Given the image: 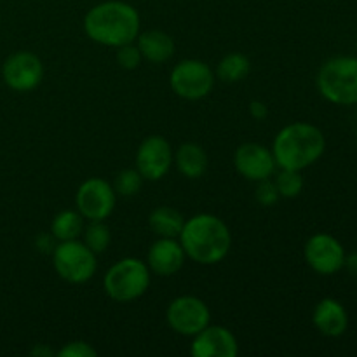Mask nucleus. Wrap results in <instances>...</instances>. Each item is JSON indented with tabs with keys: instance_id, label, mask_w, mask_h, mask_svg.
Segmentation results:
<instances>
[{
	"instance_id": "obj_23",
	"label": "nucleus",
	"mask_w": 357,
	"mask_h": 357,
	"mask_svg": "<svg viewBox=\"0 0 357 357\" xmlns=\"http://www.w3.org/2000/svg\"><path fill=\"white\" fill-rule=\"evenodd\" d=\"M275 187L279 195L284 199H295L303 190V176L302 171L296 169H281L275 176Z\"/></svg>"
},
{
	"instance_id": "obj_4",
	"label": "nucleus",
	"mask_w": 357,
	"mask_h": 357,
	"mask_svg": "<svg viewBox=\"0 0 357 357\" xmlns=\"http://www.w3.org/2000/svg\"><path fill=\"white\" fill-rule=\"evenodd\" d=\"M150 288V268L138 258H122L103 275V289L114 302L129 303L142 298Z\"/></svg>"
},
{
	"instance_id": "obj_25",
	"label": "nucleus",
	"mask_w": 357,
	"mask_h": 357,
	"mask_svg": "<svg viewBox=\"0 0 357 357\" xmlns=\"http://www.w3.org/2000/svg\"><path fill=\"white\" fill-rule=\"evenodd\" d=\"M115 59H117V65L124 70H136L143 61V56L139 52L138 45L135 42L131 44H126L117 47V52H115Z\"/></svg>"
},
{
	"instance_id": "obj_32",
	"label": "nucleus",
	"mask_w": 357,
	"mask_h": 357,
	"mask_svg": "<svg viewBox=\"0 0 357 357\" xmlns=\"http://www.w3.org/2000/svg\"><path fill=\"white\" fill-rule=\"evenodd\" d=\"M356 146H357V138H356Z\"/></svg>"
},
{
	"instance_id": "obj_8",
	"label": "nucleus",
	"mask_w": 357,
	"mask_h": 357,
	"mask_svg": "<svg viewBox=\"0 0 357 357\" xmlns=\"http://www.w3.org/2000/svg\"><path fill=\"white\" fill-rule=\"evenodd\" d=\"M115 204H117V194L112 183L103 178H89L77 188V211L87 222H105L114 213Z\"/></svg>"
},
{
	"instance_id": "obj_19",
	"label": "nucleus",
	"mask_w": 357,
	"mask_h": 357,
	"mask_svg": "<svg viewBox=\"0 0 357 357\" xmlns=\"http://www.w3.org/2000/svg\"><path fill=\"white\" fill-rule=\"evenodd\" d=\"M149 225L153 230V234H157L159 237L178 239L185 225V220L178 209L169 208V206H160L150 213Z\"/></svg>"
},
{
	"instance_id": "obj_26",
	"label": "nucleus",
	"mask_w": 357,
	"mask_h": 357,
	"mask_svg": "<svg viewBox=\"0 0 357 357\" xmlns=\"http://www.w3.org/2000/svg\"><path fill=\"white\" fill-rule=\"evenodd\" d=\"M255 199H257L258 204L265 206V208H271V206L278 204L281 195H279L278 187H275V181H272L271 178L258 181L257 190H255Z\"/></svg>"
},
{
	"instance_id": "obj_1",
	"label": "nucleus",
	"mask_w": 357,
	"mask_h": 357,
	"mask_svg": "<svg viewBox=\"0 0 357 357\" xmlns=\"http://www.w3.org/2000/svg\"><path fill=\"white\" fill-rule=\"evenodd\" d=\"M142 20L131 3L107 0L91 7L84 17V31L93 42L107 47H121L138 38Z\"/></svg>"
},
{
	"instance_id": "obj_22",
	"label": "nucleus",
	"mask_w": 357,
	"mask_h": 357,
	"mask_svg": "<svg viewBox=\"0 0 357 357\" xmlns=\"http://www.w3.org/2000/svg\"><path fill=\"white\" fill-rule=\"evenodd\" d=\"M84 244L89 248L93 253H105L110 246V229L105 225V222H89V225L84 227Z\"/></svg>"
},
{
	"instance_id": "obj_14",
	"label": "nucleus",
	"mask_w": 357,
	"mask_h": 357,
	"mask_svg": "<svg viewBox=\"0 0 357 357\" xmlns=\"http://www.w3.org/2000/svg\"><path fill=\"white\" fill-rule=\"evenodd\" d=\"M190 354L194 357H237L239 344L229 328L208 324L194 337Z\"/></svg>"
},
{
	"instance_id": "obj_16",
	"label": "nucleus",
	"mask_w": 357,
	"mask_h": 357,
	"mask_svg": "<svg viewBox=\"0 0 357 357\" xmlns=\"http://www.w3.org/2000/svg\"><path fill=\"white\" fill-rule=\"evenodd\" d=\"M312 323L316 330L324 337H342L349 326L347 310L338 300L323 298L314 309Z\"/></svg>"
},
{
	"instance_id": "obj_20",
	"label": "nucleus",
	"mask_w": 357,
	"mask_h": 357,
	"mask_svg": "<svg viewBox=\"0 0 357 357\" xmlns=\"http://www.w3.org/2000/svg\"><path fill=\"white\" fill-rule=\"evenodd\" d=\"M84 232V216L73 209L59 211L51 222V236L58 243L79 239Z\"/></svg>"
},
{
	"instance_id": "obj_10",
	"label": "nucleus",
	"mask_w": 357,
	"mask_h": 357,
	"mask_svg": "<svg viewBox=\"0 0 357 357\" xmlns=\"http://www.w3.org/2000/svg\"><path fill=\"white\" fill-rule=\"evenodd\" d=\"M307 265L316 274L333 275L344 268L345 250L337 237L330 234H314L303 246Z\"/></svg>"
},
{
	"instance_id": "obj_2",
	"label": "nucleus",
	"mask_w": 357,
	"mask_h": 357,
	"mask_svg": "<svg viewBox=\"0 0 357 357\" xmlns=\"http://www.w3.org/2000/svg\"><path fill=\"white\" fill-rule=\"evenodd\" d=\"M178 241L185 255L199 265H216L225 260L232 248V234L229 227L211 213H199L185 220Z\"/></svg>"
},
{
	"instance_id": "obj_11",
	"label": "nucleus",
	"mask_w": 357,
	"mask_h": 357,
	"mask_svg": "<svg viewBox=\"0 0 357 357\" xmlns=\"http://www.w3.org/2000/svg\"><path fill=\"white\" fill-rule=\"evenodd\" d=\"M42 77H44V65L33 52H14L3 61L2 79L6 86L16 93L33 91L42 82Z\"/></svg>"
},
{
	"instance_id": "obj_28",
	"label": "nucleus",
	"mask_w": 357,
	"mask_h": 357,
	"mask_svg": "<svg viewBox=\"0 0 357 357\" xmlns=\"http://www.w3.org/2000/svg\"><path fill=\"white\" fill-rule=\"evenodd\" d=\"M250 115L255 121H265L268 117V107L260 100H253L250 103Z\"/></svg>"
},
{
	"instance_id": "obj_7",
	"label": "nucleus",
	"mask_w": 357,
	"mask_h": 357,
	"mask_svg": "<svg viewBox=\"0 0 357 357\" xmlns=\"http://www.w3.org/2000/svg\"><path fill=\"white\" fill-rule=\"evenodd\" d=\"M169 86L181 100H202L215 87V72L201 59H183L171 70Z\"/></svg>"
},
{
	"instance_id": "obj_31",
	"label": "nucleus",
	"mask_w": 357,
	"mask_h": 357,
	"mask_svg": "<svg viewBox=\"0 0 357 357\" xmlns=\"http://www.w3.org/2000/svg\"><path fill=\"white\" fill-rule=\"evenodd\" d=\"M31 356H38V357H51L54 356L52 349L45 347V345H37L35 349H31Z\"/></svg>"
},
{
	"instance_id": "obj_15",
	"label": "nucleus",
	"mask_w": 357,
	"mask_h": 357,
	"mask_svg": "<svg viewBox=\"0 0 357 357\" xmlns=\"http://www.w3.org/2000/svg\"><path fill=\"white\" fill-rule=\"evenodd\" d=\"M185 258H187V255H185L180 241L159 237L146 253V265L153 274L169 278V275L180 272V268L185 264Z\"/></svg>"
},
{
	"instance_id": "obj_12",
	"label": "nucleus",
	"mask_w": 357,
	"mask_h": 357,
	"mask_svg": "<svg viewBox=\"0 0 357 357\" xmlns=\"http://www.w3.org/2000/svg\"><path fill=\"white\" fill-rule=\"evenodd\" d=\"M174 153L169 142L159 135H152L142 142L136 152V169L143 180L159 181L169 173Z\"/></svg>"
},
{
	"instance_id": "obj_13",
	"label": "nucleus",
	"mask_w": 357,
	"mask_h": 357,
	"mask_svg": "<svg viewBox=\"0 0 357 357\" xmlns=\"http://www.w3.org/2000/svg\"><path fill=\"white\" fill-rule=\"evenodd\" d=\"M234 166L237 173L250 181H261L271 178L275 173L274 153L271 149L260 143H243L236 150L234 155Z\"/></svg>"
},
{
	"instance_id": "obj_17",
	"label": "nucleus",
	"mask_w": 357,
	"mask_h": 357,
	"mask_svg": "<svg viewBox=\"0 0 357 357\" xmlns=\"http://www.w3.org/2000/svg\"><path fill=\"white\" fill-rule=\"evenodd\" d=\"M136 45H138L143 59L153 63V65L169 61L174 54V40L171 38V35L162 30L143 31L136 38Z\"/></svg>"
},
{
	"instance_id": "obj_6",
	"label": "nucleus",
	"mask_w": 357,
	"mask_h": 357,
	"mask_svg": "<svg viewBox=\"0 0 357 357\" xmlns=\"http://www.w3.org/2000/svg\"><path fill=\"white\" fill-rule=\"evenodd\" d=\"M52 265L63 281L70 284H84L96 274V253L79 239L61 241L52 251Z\"/></svg>"
},
{
	"instance_id": "obj_21",
	"label": "nucleus",
	"mask_w": 357,
	"mask_h": 357,
	"mask_svg": "<svg viewBox=\"0 0 357 357\" xmlns=\"http://www.w3.org/2000/svg\"><path fill=\"white\" fill-rule=\"evenodd\" d=\"M251 63L248 56L241 54V52H230V54L223 56L222 61L216 66V77L222 82L234 84L243 80L244 77L250 73Z\"/></svg>"
},
{
	"instance_id": "obj_18",
	"label": "nucleus",
	"mask_w": 357,
	"mask_h": 357,
	"mask_svg": "<svg viewBox=\"0 0 357 357\" xmlns=\"http://www.w3.org/2000/svg\"><path fill=\"white\" fill-rule=\"evenodd\" d=\"M173 162L188 180H197L208 169V155L197 143H183L174 153Z\"/></svg>"
},
{
	"instance_id": "obj_27",
	"label": "nucleus",
	"mask_w": 357,
	"mask_h": 357,
	"mask_svg": "<svg viewBox=\"0 0 357 357\" xmlns=\"http://www.w3.org/2000/svg\"><path fill=\"white\" fill-rule=\"evenodd\" d=\"M58 357H96L98 352L96 349L91 347L87 342L82 340H75V342H68L61 351L56 352Z\"/></svg>"
},
{
	"instance_id": "obj_9",
	"label": "nucleus",
	"mask_w": 357,
	"mask_h": 357,
	"mask_svg": "<svg viewBox=\"0 0 357 357\" xmlns=\"http://www.w3.org/2000/svg\"><path fill=\"white\" fill-rule=\"evenodd\" d=\"M167 324L181 337H195L211 321V312L206 302L192 295H183L169 303L166 312Z\"/></svg>"
},
{
	"instance_id": "obj_29",
	"label": "nucleus",
	"mask_w": 357,
	"mask_h": 357,
	"mask_svg": "<svg viewBox=\"0 0 357 357\" xmlns=\"http://www.w3.org/2000/svg\"><path fill=\"white\" fill-rule=\"evenodd\" d=\"M344 268H347V272L352 275V278H357V253L345 255Z\"/></svg>"
},
{
	"instance_id": "obj_30",
	"label": "nucleus",
	"mask_w": 357,
	"mask_h": 357,
	"mask_svg": "<svg viewBox=\"0 0 357 357\" xmlns=\"http://www.w3.org/2000/svg\"><path fill=\"white\" fill-rule=\"evenodd\" d=\"M37 248L44 253H52L56 248L54 243H49V237L47 236H38L37 237Z\"/></svg>"
},
{
	"instance_id": "obj_5",
	"label": "nucleus",
	"mask_w": 357,
	"mask_h": 357,
	"mask_svg": "<svg viewBox=\"0 0 357 357\" xmlns=\"http://www.w3.org/2000/svg\"><path fill=\"white\" fill-rule=\"evenodd\" d=\"M321 96L335 105H357V58L338 56L321 66L317 73Z\"/></svg>"
},
{
	"instance_id": "obj_24",
	"label": "nucleus",
	"mask_w": 357,
	"mask_h": 357,
	"mask_svg": "<svg viewBox=\"0 0 357 357\" xmlns=\"http://www.w3.org/2000/svg\"><path fill=\"white\" fill-rule=\"evenodd\" d=\"M115 194L122 197H132L138 194L143 187V176L138 173V169H122L115 174V180L112 183Z\"/></svg>"
},
{
	"instance_id": "obj_3",
	"label": "nucleus",
	"mask_w": 357,
	"mask_h": 357,
	"mask_svg": "<svg viewBox=\"0 0 357 357\" xmlns=\"http://www.w3.org/2000/svg\"><path fill=\"white\" fill-rule=\"evenodd\" d=\"M324 149L326 138L317 126L293 122L275 135L271 150L279 169L303 171L323 157Z\"/></svg>"
}]
</instances>
